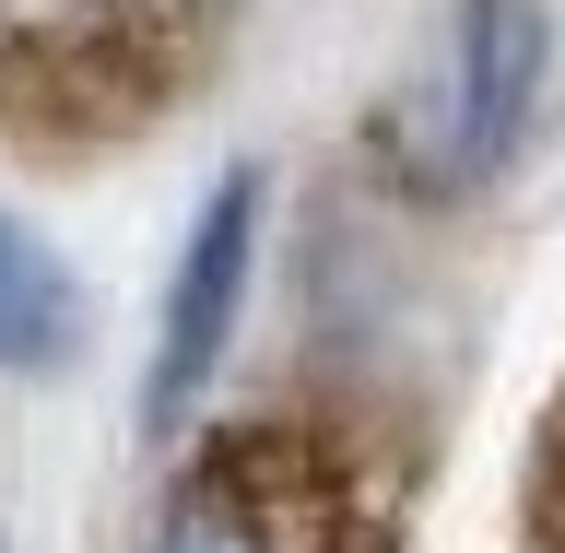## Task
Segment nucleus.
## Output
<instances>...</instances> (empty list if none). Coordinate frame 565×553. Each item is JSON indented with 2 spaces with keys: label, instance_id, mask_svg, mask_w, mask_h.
Masks as SVG:
<instances>
[{
  "label": "nucleus",
  "instance_id": "4",
  "mask_svg": "<svg viewBox=\"0 0 565 553\" xmlns=\"http://www.w3.org/2000/svg\"><path fill=\"white\" fill-rule=\"evenodd\" d=\"M259 224H271V177L224 166L177 236L166 307H153V365H141V436H189V413L212 401L224 353L247 330V283H259Z\"/></svg>",
  "mask_w": 565,
  "mask_h": 553
},
{
  "label": "nucleus",
  "instance_id": "5",
  "mask_svg": "<svg viewBox=\"0 0 565 553\" xmlns=\"http://www.w3.org/2000/svg\"><path fill=\"white\" fill-rule=\"evenodd\" d=\"M83 283H71V259L35 224H12L0 212V377H60L71 353H83Z\"/></svg>",
  "mask_w": 565,
  "mask_h": 553
},
{
  "label": "nucleus",
  "instance_id": "7",
  "mask_svg": "<svg viewBox=\"0 0 565 553\" xmlns=\"http://www.w3.org/2000/svg\"><path fill=\"white\" fill-rule=\"evenodd\" d=\"M0 553H12V542H0Z\"/></svg>",
  "mask_w": 565,
  "mask_h": 553
},
{
  "label": "nucleus",
  "instance_id": "1",
  "mask_svg": "<svg viewBox=\"0 0 565 553\" xmlns=\"http://www.w3.org/2000/svg\"><path fill=\"white\" fill-rule=\"evenodd\" d=\"M130 553H401V483L353 424L247 413L153 483Z\"/></svg>",
  "mask_w": 565,
  "mask_h": 553
},
{
  "label": "nucleus",
  "instance_id": "6",
  "mask_svg": "<svg viewBox=\"0 0 565 553\" xmlns=\"http://www.w3.org/2000/svg\"><path fill=\"white\" fill-rule=\"evenodd\" d=\"M530 542L565 553V401H554V436H542V471H530Z\"/></svg>",
  "mask_w": 565,
  "mask_h": 553
},
{
  "label": "nucleus",
  "instance_id": "3",
  "mask_svg": "<svg viewBox=\"0 0 565 553\" xmlns=\"http://www.w3.org/2000/svg\"><path fill=\"white\" fill-rule=\"evenodd\" d=\"M554 83V12L542 0H448V35L401 106H388V166L413 201H471L519 166L530 118Z\"/></svg>",
  "mask_w": 565,
  "mask_h": 553
},
{
  "label": "nucleus",
  "instance_id": "2",
  "mask_svg": "<svg viewBox=\"0 0 565 553\" xmlns=\"http://www.w3.org/2000/svg\"><path fill=\"white\" fill-rule=\"evenodd\" d=\"M236 0H0V130L106 153L212 71Z\"/></svg>",
  "mask_w": 565,
  "mask_h": 553
}]
</instances>
